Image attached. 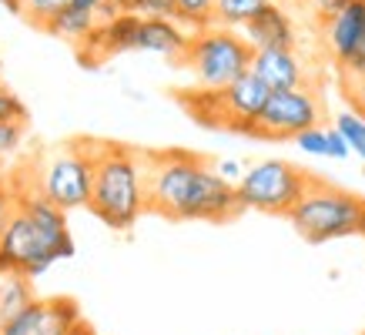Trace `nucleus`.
I'll return each instance as SVG.
<instances>
[{
	"instance_id": "dca6fc26",
	"label": "nucleus",
	"mask_w": 365,
	"mask_h": 335,
	"mask_svg": "<svg viewBox=\"0 0 365 335\" xmlns=\"http://www.w3.org/2000/svg\"><path fill=\"white\" fill-rule=\"evenodd\" d=\"M31 279L24 272H0V325L31 305Z\"/></svg>"
},
{
	"instance_id": "2eb2a0df",
	"label": "nucleus",
	"mask_w": 365,
	"mask_h": 335,
	"mask_svg": "<svg viewBox=\"0 0 365 335\" xmlns=\"http://www.w3.org/2000/svg\"><path fill=\"white\" fill-rule=\"evenodd\" d=\"M78 322H81V305L74 299H67V295H57V299L44 302V312H41L31 335H67Z\"/></svg>"
},
{
	"instance_id": "cd10ccee",
	"label": "nucleus",
	"mask_w": 365,
	"mask_h": 335,
	"mask_svg": "<svg viewBox=\"0 0 365 335\" xmlns=\"http://www.w3.org/2000/svg\"><path fill=\"white\" fill-rule=\"evenodd\" d=\"M345 91H349V100H352V108L365 118V81L345 78Z\"/></svg>"
},
{
	"instance_id": "412c9836",
	"label": "nucleus",
	"mask_w": 365,
	"mask_h": 335,
	"mask_svg": "<svg viewBox=\"0 0 365 335\" xmlns=\"http://www.w3.org/2000/svg\"><path fill=\"white\" fill-rule=\"evenodd\" d=\"M27 134V121H0V158L14 155L24 145Z\"/></svg>"
},
{
	"instance_id": "39448f33",
	"label": "nucleus",
	"mask_w": 365,
	"mask_h": 335,
	"mask_svg": "<svg viewBox=\"0 0 365 335\" xmlns=\"http://www.w3.org/2000/svg\"><path fill=\"white\" fill-rule=\"evenodd\" d=\"M252 57L255 47L248 44L245 34H235L232 27L215 24V27L191 34L185 54L178 57L175 64L185 67L195 78V88L222 91L232 81L242 78L245 71H252Z\"/></svg>"
},
{
	"instance_id": "6e6552de",
	"label": "nucleus",
	"mask_w": 365,
	"mask_h": 335,
	"mask_svg": "<svg viewBox=\"0 0 365 335\" xmlns=\"http://www.w3.org/2000/svg\"><path fill=\"white\" fill-rule=\"evenodd\" d=\"M322 124V100L319 94L302 84V88L272 91L265 108L255 121L252 138L258 141H295L302 131L319 128Z\"/></svg>"
},
{
	"instance_id": "f8f14e48",
	"label": "nucleus",
	"mask_w": 365,
	"mask_h": 335,
	"mask_svg": "<svg viewBox=\"0 0 365 335\" xmlns=\"http://www.w3.org/2000/svg\"><path fill=\"white\" fill-rule=\"evenodd\" d=\"M242 34L248 37V44H252L255 51H268V47H285V51H295V24H292V17L278 7L275 0L265 4L252 21L245 24Z\"/></svg>"
},
{
	"instance_id": "423d86ee",
	"label": "nucleus",
	"mask_w": 365,
	"mask_h": 335,
	"mask_svg": "<svg viewBox=\"0 0 365 335\" xmlns=\"http://www.w3.org/2000/svg\"><path fill=\"white\" fill-rule=\"evenodd\" d=\"M34 191H41L57 208L74 212L88 208L94 191V155L91 141H67L61 148H51L31 171Z\"/></svg>"
},
{
	"instance_id": "2f4dec72",
	"label": "nucleus",
	"mask_w": 365,
	"mask_h": 335,
	"mask_svg": "<svg viewBox=\"0 0 365 335\" xmlns=\"http://www.w3.org/2000/svg\"><path fill=\"white\" fill-rule=\"evenodd\" d=\"M0 4H4L11 14H21V17H24V0H0Z\"/></svg>"
},
{
	"instance_id": "473e14b6",
	"label": "nucleus",
	"mask_w": 365,
	"mask_h": 335,
	"mask_svg": "<svg viewBox=\"0 0 365 335\" xmlns=\"http://www.w3.org/2000/svg\"><path fill=\"white\" fill-rule=\"evenodd\" d=\"M118 4V11H134V0H114Z\"/></svg>"
},
{
	"instance_id": "6ab92c4d",
	"label": "nucleus",
	"mask_w": 365,
	"mask_h": 335,
	"mask_svg": "<svg viewBox=\"0 0 365 335\" xmlns=\"http://www.w3.org/2000/svg\"><path fill=\"white\" fill-rule=\"evenodd\" d=\"M335 128L345 134V141H349V148H352V155H359L365 161V118L359 111H342L339 118H335Z\"/></svg>"
},
{
	"instance_id": "a211bd4d",
	"label": "nucleus",
	"mask_w": 365,
	"mask_h": 335,
	"mask_svg": "<svg viewBox=\"0 0 365 335\" xmlns=\"http://www.w3.org/2000/svg\"><path fill=\"white\" fill-rule=\"evenodd\" d=\"M175 21L191 31L215 27V0H175Z\"/></svg>"
},
{
	"instance_id": "c85d7f7f",
	"label": "nucleus",
	"mask_w": 365,
	"mask_h": 335,
	"mask_svg": "<svg viewBox=\"0 0 365 335\" xmlns=\"http://www.w3.org/2000/svg\"><path fill=\"white\" fill-rule=\"evenodd\" d=\"M345 4H349V0H312L315 14H319V17H325V21H329V17H335V14L342 11Z\"/></svg>"
},
{
	"instance_id": "aec40b11",
	"label": "nucleus",
	"mask_w": 365,
	"mask_h": 335,
	"mask_svg": "<svg viewBox=\"0 0 365 335\" xmlns=\"http://www.w3.org/2000/svg\"><path fill=\"white\" fill-rule=\"evenodd\" d=\"M67 4H74V0H24V17H27V24L44 31L47 21H51L57 11H64Z\"/></svg>"
},
{
	"instance_id": "4468645a",
	"label": "nucleus",
	"mask_w": 365,
	"mask_h": 335,
	"mask_svg": "<svg viewBox=\"0 0 365 335\" xmlns=\"http://www.w3.org/2000/svg\"><path fill=\"white\" fill-rule=\"evenodd\" d=\"M101 17L88 7H81V4H67L64 11H57L51 21H47L44 31L61 37V41H71V44H81V41H88L91 34L98 31Z\"/></svg>"
},
{
	"instance_id": "f3484780",
	"label": "nucleus",
	"mask_w": 365,
	"mask_h": 335,
	"mask_svg": "<svg viewBox=\"0 0 365 335\" xmlns=\"http://www.w3.org/2000/svg\"><path fill=\"white\" fill-rule=\"evenodd\" d=\"M265 4H272V0H215V24H222V27H245Z\"/></svg>"
},
{
	"instance_id": "72a5a7b5",
	"label": "nucleus",
	"mask_w": 365,
	"mask_h": 335,
	"mask_svg": "<svg viewBox=\"0 0 365 335\" xmlns=\"http://www.w3.org/2000/svg\"><path fill=\"white\" fill-rule=\"evenodd\" d=\"M359 234L365 238V212H362V225H359Z\"/></svg>"
},
{
	"instance_id": "ddd939ff",
	"label": "nucleus",
	"mask_w": 365,
	"mask_h": 335,
	"mask_svg": "<svg viewBox=\"0 0 365 335\" xmlns=\"http://www.w3.org/2000/svg\"><path fill=\"white\" fill-rule=\"evenodd\" d=\"M185 47H188V34L175 17H141L138 51H151V54H165L178 61L185 54Z\"/></svg>"
},
{
	"instance_id": "f257e3e1",
	"label": "nucleus",
	"mask_w": 365,
	"mask_h": 335,
	"mask_svg": "<svg viewBox=\"0 0 365 335\" xmlns=\"http://www.w3.org/2000/svg\"><path fill=\"white\" fill-rule=\"evenodd\" d=\"M148 212L171 222H232L245 212L232 181H225L201 155L191 151H144Z\"/></svg>"
},
{
	"instance_id": "1a4fd4ad",
	"label": "nucleus",
	"mask_w": 365,
	"mask_h": 335,
	"mask_svg": "<svg viewBox=\"0 0 365 335\" xmlns=\"http://www.w3.org/2000/svg\"><path fill=\"white\" fill-rule=\"evenodd\" d=\"M325 37L345 78L365 81V0H349L335 17H329Z\"/></svg>"
},
{
	"instance_id": "7ed1b4c3",
	"label": "nucleus",
	"mask_w": 365,
	"mask_h": 335,
	"mask_svg": "<svg viewBox=\"0 0 365 335\" xmlns=\"http://www.w3.org/2000/svg\"><path fill=\"white\" fill-rule=\"evenodd\" d=\"M91 155H94V191L88 212L114 232H128L148 212L144 151L114 141H91Z\"/></svg>"
},
{
	"instance_id": "0eeeda50",
	"label": "nucleus",
	"mask_w": 365,
	"mask_h": 335,
	"mask_svg": "<svg viewBox=\"0 0 365 335\" xmlns=\"http://www.w3.org/2000/svg\"><path fill=\"white\" fill-rule=\"evenodd\" d=\"M309 181H312V175L302 171L299 165L282 161V158H272V161H258V165L245 168V175L238 178L235 191H238L242 208L288 218L292 208L302 201Z\"/></svg>"
},
{
	"instance_id": "c756f323",
	"label": "nucleus",
	"mask_w": 365,
	"mask_h": 335,
	"mask_svg": "<svg viewBox=\"0 0 365 335\" xmlns=\"http://www.w3.org/2000/svg\"><path fill=\"white\" fill-rule=\"evenodd\" d=\"M215 171H218L225 181H232V185H238V178L245 175V168L238 165V161H218V165H215Z\"/></svg>"
},
{
	"instance_id": "bb28decb",
	"label": "nucleus",
	"mask_w": 365,
	"mask_h": 335,
	"mask_svg": "<svg viewBox=\"0 0 365 335\" xmlns=\"http://www.w3.org/2000/svg\"><path fill=\"white\" fill-rule=\"evenodd\" d=\"M74 4H81V7H88V11H94L101 17V21H111L114 14H121L118 11V4L114 0H74Z\"/></svg>"
},
{
	"instance_id": "f03ea898",
	"label": "nucleus",
	"mask_w": 365,
	"mask_h": 335,
	"mask_svg": "<svg viewBox=\"0 0 365 335\" xmlns=\"http://www.w3.org/2000/svg\"><path fill=\"white\" fill-rule=\"evenodd\" d=\"M64 215V208L41 191L21 188V208L0 234V272H24L27 279H37L54 262L74 258V238Z\"/></svg>"
},
{
	"instance_id": "393cba45",
	"label": "nucleus",
	"mask_w": 365,
	"mask_h": 335,
	"mask_svg": "<svg viewBox=\"0 0 365 335\" xmlns=\"http://www.w3.org/2000/svg\"><path fill=\"white\" fill-rule=\"evenodd\" d=\"M141 17H175V0H134Z\"/></svg>"
},
{
	"instance_id": "9d476101",
	"label": "nucleus",
	"mask_w": 365,
	"mask_h": 335,
	"mask_svg": "<svg viewBox=\"0 0 365 335\" xmlns=\"http://www.w3.org/2000/svg\"><path fill=\"white\" fill-rule=\"evenodd\" d=\"M268 94H272V91L255 78L252 71H245L238 81H232L228 88H222V118H225L222 131L248 134V138H252L255 121H258V114L265 108Z\"/></svg>"
},
{
	"instance_id": "20e7f679",
	"label": "nucleus",
	"mask_w": 365,
	"mask_h": 335,
	"mask_svg": "<svg viewBox=\"0 0 365 335\" xmlns=\"http://www.w3.org/2000/svg\"><path fill=\"white\" fill-rule=\"evenodd\" d=\"M362 212H365V198L312 175L309 188H305L299 205L292 208L288 222L295 225V232L309 245H325V242H335V238L359 234Z\"/></svg>"
},
{
	"instance_id": "7c9ffc66",
	"label": "nucleus",
	"mask_w": 365,
	"mask_h": 335,
	"mask_svg": "<svg viewBox=\"0 0 365 335\" xmlns=\"http://www.w3.org/2000/svg\"><path fill=\"white\" fill-rule=\"evenodd\" d=\"M67 335H98V332H94V329H91V325L84 322V319H81V322L74 325V329H71V332H67Z\"/></svg>"
},
{
	"instance_id": "f704fd0d",
	"label": "nucleus",
	"mask_w": 365,
	"mask_h": 335,
	"mask_svg": "<svg viewBox=\"0 0 365 335\" xmlns=\"http://www.w3.org/2000/svg\"><path fill=\"white\" fill-rule=\"evenodd\" d=\"M362 178H365V168H362Z\"/></svg>"
},
{
	"instance_id": "a878e982",
	"label": "nucleus",
	"mask_w": 365,
	"mask_h": 335,
	"mask_svg": "<svg viewBox=\"0 0 365 335\" xmlns=\"http://www.w3.org/2000/svg\"><path fill=\"white\" fill-rule=\"evenodd\" d=\"M325 134H329V155L325 158H349L352 155V148H349V141H345V134L339 131V128H325Z\"/></svg>"
},
{
	"instance_id": "b1692460",
	"label": "nucleus",
	"mask_w": 365,
	"mask_h": 335,
	"mask_svg": "<svg viewBox=\"0 0 365 335\" xmlns=\"http://www.w3.org/2000/svg\"><path fill=\"white\" fill-rule=\"evenodd\" d=\"M0 121H27V108L24 100L0 84Z\"/></svg>"
},
{
	"instance_id": "9b49d317",
	"label": "nucleus",
	"mask_w": 365,
	"mask_h": 335,
	"mask_svg": "<svg viewBox=\"0 0 365 335\" xmlns=\"http://www.w3.org/2000/svg\"><path fill=\"white\" fill-rule=\"evenodd\" d=\"M252 74L268 91H288L305 84V64L299 61L295 51L285 47H268V51H255L252 57Z\"/></svg>"
},
{
	"instance_id": "4be33fe9",
	"label": "nucleus",
	"mask_w": 365,
	"mask_h": 335,
	"mask_svg": "<svg viewBox=\"0 0 365 335\" xmlns=\"http://www.w3.org/2000/svg\"><path fill=\"white\" fill-rule=\"evenodd\" d=\"M295 145H299V151H305V155L325 158L329 155V134H325V128H309V131H302L299 138H295Z\"/></svg>"
},
{
	"instance_id": "5701e85b",
	"label": "nucleus",
	"mask_w": 365,
	"mask_h": 335,
	"mask_svg": "<svg viewBox=\"0 0 365 335\" xmlns=\"http://www.w3.org/2000/svg\"><path fill=\"white\" fill-rule=\"evenodd\" d=\"M17 208H21V188L17 185H0V234L11 225Z\"/></svg>"
}]
</instances>
